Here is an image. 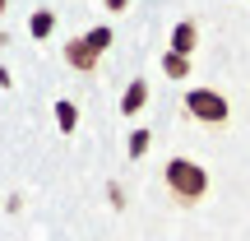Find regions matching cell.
Segmentation results:
<instances>
[{
  "label": "cell",
  "instance_id": "2",
  "mask_svg": "<svg viewBox=\"0 0 250 241\" xmlns=\"http://www.w3.org/2000/svg\"><path fill=\"white\" fill-rule=\"evenodd\" d=\"M186 116L199 121V125H227L232 121V102L218 88H190L186 93Z\"/></svg>",
  "mask_w": 250,
  "mask_h": 241
},
{
  "label": "cell",
  "instance_id": "9",
  "mask_svg": "<svg viewBox=\"0 0 250 241\" xmlns=\"http://www.w3.org/2000/svg\"><path fill=\"white\" fill-rule=\"evenodd\" d=\"M83 42H88L93 51L102 56V51H107V46H111V28H93V33H83Z\"/></svg>",
  "mask_w": 250,
  "mask_h": 241
},
{
  "label": "cell",
  "instance_id": "11",
  "mask_svg": "<svg viewBox=\"0 0 250 241\" xmlns=\"http://www.w3.org/2000/svg\"><path fill=\"white\" fill-rule=\"evenodd\" d=\"M125 5H130V0H107V9H111V14H121Z\"/></svg>",
  "mask_w": 250,
  "mask_h": 241
},
{
  "label": "cell",
  "instance_id": "12",
  "mask_svg": "<svg viewBox=\"0 0 250 241\" xmlns=\"http://www.w3.org/2000/svg\"><path fill=\"white\" fill-rule=\"evenodd\" d=\"M0 14H5V0H0Z\"/></svg>",
  "mask_w": 250,
  "mask_h": 241
},
{
  "label": "cell",
  "instance_id": "1",
  "mask_svg": "<svg viewBox=\"0 0 250 241\" xmlns=\"http://www.w3.org/2000/svg\"><path fill=\"white\" fill-rule=\"evenodd\" d=\"M162 181H167V190L181 204H199V199L208 195V172L199 167L195 158H171L167 172H162Z\"/></svg>",
  "mask_w": 250,
  "mask_h": 241
},
{
  "label": "cell",
  "instance_id": "10",
  "mask_svg": "<svg viewBox=\"0 0 250 241\" xmlns=\"http://www.w3.org/2000/svg\"><path fill=\"white\" fill-rule=\"evenodd\" d=\"M148 139H153L148 130H134L130 134V158H144V153H148Z\"/></svg>",
  "mask_w": 250,
  "mask_h": 241
},
{
  "label": "cell",
  "instance_id": "8",
  "mask_svg": "<svg viewBox=\"0 0 250 241\" xmlns=\"http://www.w3.org/2000/svg\"><path fill=\"white\" fill-rule=\"evenodd\" d=\"M56 121H61V134H74V125H79V107H74V102H56Z\"/></svg>",
  "mask_w": 250,
  "mask_h": 241
},
{
  "label": "cell",
  "instance_id": "6",
  "mask_svg": "<svg viewBox=\"0 0 250 241\" xmlns=\"http://www.w3.org/2000/svg\"><path fill=\"white\" fill-rule=\"evenodd\" d=\"M162 74H167V79H186V74H190V56L167 51V56H162Z\"/></svg>",
  "mask_w": 250,
  "mask_h": 241
},
{
  "label": "cell",
  "instance_id": "7",
  "mask_svg": "<svg viewBox=\"0 0 250 241\" xmlns=\"http://www.w3.org/2000/svg\"><path fill=\"white\" fill-rule=\"evenodd\" d=\"M51 28H56V14H51V9H37V14L28 19V33H33V37H51Z\"/></svg>",
  "mask_w": 250,
  "mask_h": 241
},
{
  "label": "cell",
  "instance_id": "4",
  "mask_svg": "<svg viewBox=\"0 0 250 241\" xmlns=\"http://www.w3.org/2000/svg\"><path fill=\"white\" fill-rule=\"evenodd\" d=\"M195 46H199V28H195V19H181L176 33H171V51H176V56H190Z\"/></svg>",
  "mask_w": 250,
  "mask_h": 241
},
{
  "label": "cell",
  "instance_id": "3",
  "mask_svg": "<svg viewBox=\"0 0 250 241\" xmlns=\"http://www.w3.org/2000/svg\"><path fill=\"white\" fill-rule=\"evenodd\" d=\"M65 61H70V70H79V74H93L102 56L93 51V46L83 42V37H70V42H65Z\"/></svg>",
  "mask_w": 250,
  "mask_h": 241
},
{
  "label": "cell",
  "instance_id": "13",
  "mask_svg": "<svg viewBox=\"0 0 250 241\" xmlns=\"http://www.w3.org/2000/svg\"><path fill=\"white\" fill-rule=\"evenodd\" d=\"M0 46H5V33H0Z\"/></svg>",
  "mask_w": 250,
  "mask_h": 241
},
{
  "label": "cell",
  "instance_id": "5",
  "mask_svg": "<svg viewBox=\"0 0 250 241\" xmlns=\"http://www.w3.org/2000/svg\"><path fill=\"white\" fill-rule=\"evenodd\" d=\"M144 102H148V84H144V79H134L130 88H125V98H121V111H125V116H134Z\"/></svg>",
  "mask_w": 250,
  "mask_h": 241
}]
</instances>
